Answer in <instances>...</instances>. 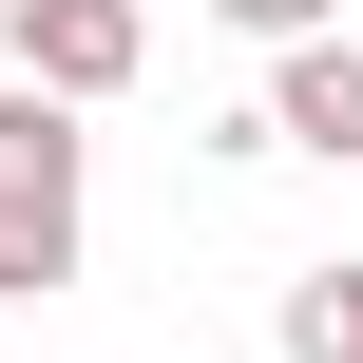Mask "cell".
<instances>
[{
	"label": "cell",
	"instance_id": "cell-1",
	"mask_svg": "<svg viewBox=\"0 0 363 363\" xmlns=\"http://www.w3.org/2000/svg\"><path fill=\"white\" fill-rule=\"evenodd\" d=\"M77 249H96V134H77V96L0 77V306L77 287Z\"/></svg>",
	"mask_w": 363,
	"mask_h": 363
},
{
	"label": "cell",
	"instance_id": "cell-2",
	"mask_svg": "<svg viewBox=\"0 0 363 363\" xmlns=\"http://www.w3.org/2000/svg\"><path fill=\"white\" fill-rule=\"evenodd\" d=\"M134 57H153V19L134 0H0V77H38V96H134Z\"/></svg>",
	"mask_w": 363,
	"mask_h": 363
},
{
	"label": "cell",
	"instance_id": "cell-3",
	"mask_svg": "<svg viewBox=\"0 0 363 363\" xmlns=\"http://www.w3.org/2000/svg\"><path fill=\"white\" fill-rule=\"evenodd\" d=\"M268 153H325V172H363V38L325 19V38H268Z\"/></svg>",
	"mask_w": 363,
	"mask_h": 363
},
{
	"label": "cell",
	"instance_id": "cell-4",
	"mask_svg": "<svg viewBox=\"0 0 363 363\" xmlns=\"http://www.w3.org/2000/svg\"><path fill=\"white\" fill-rule=\"evenodd\" d=\"M268 345H287V363H363V249H345V268H287Z\"/></svg>",
	"mask_w": 363,
	"mask_h": 363
},
{
	"label": "cell",
	"instance_id": "cell-5",
	"mask_svg": "<svg viewBox=\"0 0 363 363\" xmlns=\"http://www.w3.org/2000/svg\"><path fill=\"white\" fill-rule=\"evenodd\" d=\"M211 19H230V38H325L345 0H211Z\"/></svg>",
	"mask_w": 363,
	"mask_h": 363
}]
</instances>
